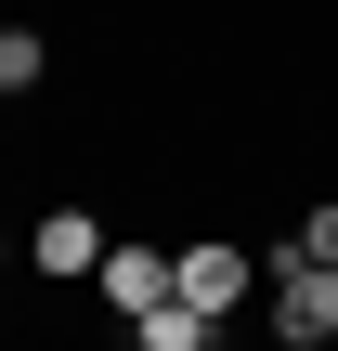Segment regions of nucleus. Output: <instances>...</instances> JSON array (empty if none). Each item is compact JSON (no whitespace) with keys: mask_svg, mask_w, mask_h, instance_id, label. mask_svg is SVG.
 Returning <instances> with one entry per match:
<instances>
[{"mask_svg":"<svg viewBox=\"0 0 338 351\" xmlns=\"http://www.w3.org/2000/svg\"><path fill=\"white\" fill-rule=\"evenodd\" d=\"M274 339H287V351H326L338 339V261L274 247Z\"/></svg>","mask_w":338,"mask_h":351,"instance_id":"1","label":"nucleus"},{"mask_svg":"<svg viewBox=\"0 0 338 351\" xmlns=\"http://www.w3.org/2000/svg\"><path fill=\"white\" fill-rule=\"evenodd\" d=\"M169 287L195 300V313H248V287H261V247H221V234H195V247H169Z\"/></svg>","mask_w":338,"mask_h":351,"instance_id":"2","label":"nucleus"},{"mask_svg":"<svg viewBox=\"0 0 338 351\" xmlns=\"http://www.w3.org/2000/svg\"><path fill=\"white\" fill-rule=\"evenodd\" d=\"M104 247H117V234H104L91 208H52V221L26 234V261H39V274H65V287H91V274H104Z\"/></svg>","mask_w":338,"mask_h":351,"instance_id":"3","label":"nucleus"},{"mask_svg":"<svg viewBox=\"0 0 338 351\" xmlns=\"http://www.w3.org/2000/svg\"><path fill=\"white\" fill-rule=\"evenodd\" d=\"M130 351H221V313H195V300L169 287L156 313H130Z\"/></svg>","mask_w":338,"mask_h":351,"instance_id":"4","label":"nucleus"},{"mask_svg":"<svg viewBox=\"0 0 338 351\" xmlns=\"http://www.w3.org/2000/svg\"><path fill=\"white\" fill-rule=\"evenodd\" d=\"M91 287H104L117 313H156V300H169V247H104V274H91Z\"/></svg>","mask_w":338,"mask_h":351,"instance_id":"5","label":"nucleus"},{"mask_svg":"<svg viewBox=\"0 0 338 351\" xmlns=\"http://www.w3.org/2000/svg\"><path fill=\"white\" fill-rule=\"evenodd\" d=\"M39 65H52V39L39 26H0V91H39Z\"/></svg>","mask_w":338,"mask_h":351,"instance_id":"6","label":"nucleus"},{"mask_svg":"<svg viewBox=\"0 0 338 351\" xmlns=\"http://www.w3.org/2000/svg\"><path fill=\"white\" fill-rule=\"evenodd\" d=\"M287 247H300V261H338V195H326V208H300V234H287Z\"/></svg>","mask_w":338,"mask_h":351,"instance_id":"7","label":"nucleus"},{"mask_svg":"<svg viewBox=\"0 0 338 351\" xmlns=\"http://www.w3.org/2000/svg\"><path fill=\"white\" fill-rule=\"evenodd\" d=\"M13 261H26V247H13V234H0V274H13Z\"/></svg>","mask_w":338,"mask_h":351,"instance_id":"8","label":"nucleus"}]
</instances>
